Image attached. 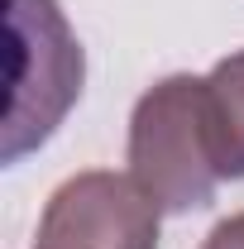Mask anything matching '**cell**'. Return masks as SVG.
Instances as JSON below:
<instances>
[{
    "label": "cell",
    "mask_w": 244,
    "mask_h": 249,
    "mask_svg": "<svg viewBox=\"0 0 244 249\" xmlns=\"http://www.w3.org/2000/svg\"><path fill=\"white\" fill-rule=\"evenodd\" d=\"M10 43L15 72L5 110V163L24 158L58 129L87 77L82 43L67 29L58 0H10Z\"/></svg>",
    "instance_id": "2"
},
{
    "label": "cell",
    "mask_w": 244,
    "mask_h": 249,
    "mask_svg": "<svg viewBox=\"0 0 244 249\" xmlns=\"http://www.w3.org/2000/svg\"><path fill=\"white\" fill-rule=\"evenodd\" d=\"M206 115L220 178H244V53H230L206 72Z\"/></svg>",
    "instance_id": "4"
},
{
    "label": "cell",
    "mask_w": 244,
    "mask_h": 249,
    "mask_svg": "<svg viewBox=\"0 0 244 249\" xmlns=\"http://www.w3.org/2000/svg\"><path fill=\"white\" fill-rule=\"evenodd\" d=\"M129 178L158 211H196L220 187L206 115V77H163L129 115Z\"/></svg>",
    "instance_id": "1"
},
{
    "label": "cell",
    "mask_w": 244,
    "mask_h": 249,
    "mask_svg": "<svg viewBox=\"0 0 244 249\" xmlns=\"http://www.w3.org/2000/svg\"><path fill=\"white\" fill-rule=\"evenodd\" d=\"M201 249H244V211L230 220H220L211 235H206V245Z\"/></svg>",
    "instance_id": "5"
},
{
    "label": "cell",
    "mask_w": 244,
    "mask_h": 249,
    "mask_svg": "<svg viewBox=\"0 0 244 249\" xmlns=\"http://www.w3.org/2000/svg\"><path fill=\"white\" fill-rule=\"evenodd\" d=\"M34 249H158V206L120 173H77L48 196Z\"/></svg>",
    "instance_id": "3"
}]
</instances>
